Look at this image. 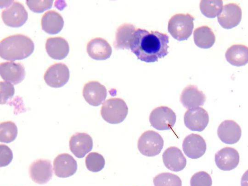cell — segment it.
Instances as JSON below:
<instances>
[{
    "label": "cell",
    "instance_id": "obj_29",
    "mask_svg": "<svg viewBox=\"0 0 248 186\" xmlns=\"http://www.w3.org/2000/svg\"><path fill=\"white\" fill-rule=\"evenodd\" d=\"M154 186H182L180 177L170 172H162L155 176L153 179Z\"/></svg>",
    "mask_w": 248,
    "mask_h": 186
},
{
    "label": "cell",
    "instance_id": "obj_28",
    "mask_svg": "<svg viewBox=\"0 0 248 186\" xmlns=\"http://www.w3.org/2000/svg\"><path fill=\"white\" fill-rule=\"evenodd\" d=\"M17 127L12 121H6L0 124V141L10 143L16 139L17 135Z\"/></svg>",
    "mask_w": 248,
    "mask_h": 186
},
{
    "label": "cell",
    "instance_id": "obj_30",
    "mask_svg": "<svg viewBox=\"0 0 248 186\" xmlns=\"http://www.w3.org/2000/svg\"><path fill=\"white\" fill-rule=\"evenodd\" d=\"M85 164L89 170L97 172L104 168L105 160L101 154L96 152H92L86 157Z\"/></svg>",
    "mask_w": 248,
    "mask_h": 186
},
{
    "label": "cell",
    "instance_id": "obj_3",
    "mask_svg": "<svg viewBox=\"0 0 248 186\" xmlns=\"http://www.w3.org/2000/svg\"><path fill=\"white\" fill-rule=\"evenodd\" d=\"M194 20V17L187 13L175 14L169 21L168 31L178 41L187 40L192 34Z\"/></svg>",
    "mask_w": 248,
    "mask_h": 186
},
{
    "label": "cell",
    "instance_id": "obj_26",
    "mask_svg": "<svg viewBox=\"0 0 248 186\" xmlns=\"http://www.w3.org/2000/svg\"><path fill=\"white\" fill-rule=\"evenodd\" d=\"M194 43L202 48H209L214 44L216 37L212 30L207 26L196 28L193 33Z\"/></svg>",
    "mask_w": 248,
    "mask_h": 186
},
{
    "label": "cell",
    "instance_id": "obj_6",
    "mask_svg": "<svg viewBox=\"0 0 248 186\" xmlns=\"http://www.w3.org/2000/svg\"><path fill=\"white\" fill-rule=\"evenodd\" d=\"M176 120L175 113L171 108L166 106L155 108L149 116V122L152 126L158 130L172 129Z\"/></svg>",
    "mask_w": 248,
    "mask_h": 186
},
{
    "label": "cell",
    "instance_id": "obj_27",
    "mask_svg": "<svg viewBox=\"0 0 248 186\" xmlns=\"http://www.w3.org/2000/svg\"><path fill=\"white\" fill-rule=\"evenodd\" d=\"M223 1L218 0H202L200 3L202 13L208 18H215L221 12Z\"/></svg>",
    "mask_w": 248,
    "mask_h": 186
},
{
    "label": "cell",
    "instance_id": "obj_20",
    "mask_svg": "<svg viewBox=\"0 0 248 186\" xmlns=\"http://www.w3.org/2000/svg\"><path fill=\"white\" fill-rule=\"evenodd\" d=\"M87 52L94 60H105L111 56L112 48L107 40L101 37H96L88 43Z\"/></svg>",
    "mask_w": 248,
    "mask_h": 186
},
{
    "label": "cell",
    "instance_id": "obj_34",
    "mask_svg": "<svg viewBox=\"0 0 248 186\" xmlns=\"http://www.w3.org/2000/svg\"><path fill=\"white\" fill-rule=\"evenodd\" d=\"M13 158L11 149L7 145L0 144V167H5L8 165Z\"/></svg>",
    "mask_w": 248,
    "mask_h": 186
},
{
    "label": "cell",
    "instance_id": "obj_13",
    "mask_svg": "<svg viewBox=\"0 0 248 186\" xmlns=\"http://www.w3.org/2000/svg\"><path fill=\"white\" fill-rule=\"evenodd\" d=\"M182 147L184 153L188 157L196 159L204 154L206 150V143L200 135L192 133L184 139Z\"/></svg>",
    "mask_w": 248,
    "mask_h": 186
},
{
    "label": "cell",
    "instance_id": "obj_11",
    "mask_svg": "<svg viewBox=\"0 0 248 186\" xmlns=\"http://www.w3.org/2000/svg\"><path fill=\"white\" fill-rule=\"evenodd\" d=\"M83 96L90 105L98 106L106 99L107 91L105 86L96 81H90L83 87Z\"/></svg>",
    "mask_w": 248,
    "mask_h": 186
},
{
    "label": "cell",
    "instance_id": "obj_10",
    "mask_svg": "<svg viewBox=\"0 0 248 186\" xmlns=\"http://www.w3.org/2000/svg\"><path fill=\"white\" fill-rule=\"evenodd\" d=\"M29 173L30 178L34 182L40 185L47 183L53 175L51 161L44 159L34 161L29 167Z\"/></svg>",
    "mask_w": 248,
    "mask_h": 186
},
{
    "label": "cell",
    "instance_id": "obj_18",
    "mask_svg": "<svg viewBox=\"0 0 248 186\" xmlns=\"http://www.w3.org/2000/svg\"><path fill=\"white\" fill-rule=\"evenodd\" d=\"M69 147L77 157L83 158L93 147L92 138L86 133H76L70 138Z\"/></svg>",
    "mask_w": 248,
    "mask_h": 186
},
{
    "label": "cell",
    "instance_id": "obj_25",
    "mask_svg": "<svg viewBox=\"0 0 248 186\" xmlns=\"http://www.w3.org/2000/svg\"><path fill=\"white\" fill-rule=\"evenodd\" d=\"M137 29L132 24L124 23L117 29L114 46L116 49H130V45Z\"/></svg>",
    "mask_w": 248,
    "mask_h": 186
},
{
    "label": "cell",
    "instance_id": "obj_15",
    "mask_svg": "<svg viewBox=\"0 0 248 186\" xmlns=\"http://www.w3.org/2000/svg\"><path fill=\"white\" fill-rule=\"evenodd\" d=\"M239 155L234 148L226 147L217 152L215 155V161L217 166L221 170H232L238 166L239 162Z\"/></svg>",
    "mask_w": 248,
    "mask_h": 186
},
{
    "label": "cell",
    "instance_id": "obj_9",
    "mask_svg": "<svg viewBox=\"0 0 248 186\" xmlns=\"http://www.w3.org/2000/svg\"><path fill=\"white\" fill-rule=\"evenodd\" d=\"M184 124L191 131L201 132L207 126L209 117L204 108L198 107L189 109L184 115Z\"/></svg>",
    "mask_w": 248,
    "mask_h": 186
},
{
    "label": "cell",
    "instance_id": "obj_33",
    "mask_svg": "<svg viewBox=\"0 0 248 186\" xmlns=\"http://www.w3.org/2000/svg\"><path fill=\"white\" fill-rule=\"evenodd\" d=\"M0 104H6L7 101L13 97L15 94V88L14 85L7 81H0Z\"/></svg>",
    "mask_w": 248,
    "mask_h": 186
},
{
    "label": "cell",
    "instance_id": "obj_35",
    "mask_svg": "<svg viewBox=\"0 0 248 186\" xmlns=\"http://www.w3.org/2000/svg\"><path fill=\"white\" fill-rule=\"evenodd\" d=\"M241 186H248V170L245 172L241 177Z\"/></svg>",
    "mask_w": 248,
    "mask_h": 186
},
{
    "label": "cell",
    "instance_id": "obj_23",
    "mask_svg": "<svg viewBox=\"0 0 248 186\" xmlns=\"http://www.w3.org/2000/svg\"><path fill=\"white\" fill-rule=\"evenodd\" d=\"M41 23L42 30L50 34L59 33L64 25L63 17L55 10L46 12L42 17Z\"/></svg>",
    "mask_w": 248,
    "mask_h": 186
},
{
    "label": "cell",
    "instance_id": "obj_17",
    "mask_svg": "<svg viewBox=\"0 0 248 186\" xmlns=\"http://www.w3.org/2000/svg\"><path fill=\"white\" fill-rule=\"evenodd\" d=\"M217 134L223 142L228 144H233L237 142L241 136L240 126L235 121L226 120L218 126Z\"/></svg>",
    "mask_w": 248,
    "mask_h": 186
},
{
    "label": "cell",
    "instance_id": "obj_24",
    "mask_svg": "<svg viewBox=\"0 0 248 186\" xmlns=\"http://www.w3.org/2000/svg\"><path fill=\"white\" fill-rule=\"evenodd\" d=\"M226 60L236 66H244L248 63V47L241 45H233L225 53Z\"/></svg>",
    "mask_w": 248,
    "mask_h": 186
},
{
    "label": "cell",
    "instance_id": "obj_22",
    "mask_svg": "<svg viewBox=\"0 0 248 186\" xmlns=\"http://www.w3.org/2000/svg\"><path fill=\"white\" fill-rule=\"evenodd\" d=\"M45 47L49 56L55 60H61L64 59L69 52L68 42L62 37L48 38Z\"/></svg>",
    "mask_w": 248,
    "mask_h": 186
},
{
    "label": "cell",
    "instance_id": "obj_19",
    "mask_svg": "<svg viewBox=\"0 0 248 186\" xmlns=\"http://www.w3.org/2000/svg\"><path fill=\"white\" fill-rule=\"evenodd\" d=\"M165 167L173 171L183 170L186 164V159L180 149L171 146L167 148L162 155Z\"/></svg>",
    "mask_w": 248,
    "mask_h": 186
},
{
    "label": "cell",
    "instance_id": "obj_7",
    "mask_svg": "<svg viewBox=\"0 0 248 186\" xmlns=\"http://www.w3.org/2000/svg\"><path fill=\"white\" fill-rule=\"evenodd\" d=\"M1 18L9 27H20L28 20V14L21 3L12 0L9 6L2 11Z\"/></svg>",
    "mask_w": 248,
    "mask_h": 186
},
{
    "label": "cell",
    "instance_id": "obj_8",
    "mask_svg": "<svg viewBox=\"0 0 248 186\" xmlns=\"http://www.w3.org/2000/svg\"><path fill=\"white\" fill-rule=\"evenodd\" d=\"M69 78V68L62 63H56L50 66L44 75L45 82L52 88L62 87L68 82Z\"/></svg>",
    "mask_w": 248,
    "mask_h": 186
},
{
    "label": "cell",
    "instance_id": "obj_4",
    "mask_svg": "<svg viewBox=\"0 0 248 186\" xmlns=\"http://www.w3.org/2000/svg\"><path fill=\"white\" fill-rule=\"evenodd\" d=\"M128 111V107L123 99L111 98L103 104L101 115L107 122L111 124H118L125 119Z\"/></svg>",
    "mask_w": 248,
    "mask_h": 186
},
{
    "label": "cell",
    "instance_id": "obj_31",
    "mask_svg": "<svg viewBox=\"0 0 248 186\" xmlns=\"http://www.w3.org/2000/svg\"><path fill=\"white\" fill-rule=\"evenodd\" d=\"M190 183V186H212V180L207 172L201 171L191 177Z\"/></svg>",
    "mask_w": 248,
    "mask_h": 186
},
{
    "label": "cell",
    "instance_id": "obj_16",
    "mask_svg": "<svg viewBox=\"0 0 248 186\" xmlns=\"http://www.w3.org/2000/svg\"><path fill=\"white\" fill-rule=\"evenodd\" d=\"M0 74L3 80L14 84L20 83L26 75L24 66L12 61L0 63Z\"/></svg>",
    "mask_w": 248,
    "mask_h": 186
},
{
    "label": "cell",
    "instance_id": "obj_5",
    "mask_svg": "<svg viewBox=\"0 0 248 186\" xmlns=\"http://www.w3.org/2000/svg\"><path fill=\"white\" fill-rule=\"evenodd\" d=\"M164 140L161 135L153 130H148L142 134L138 141L140 152L147 156H155L161 152Z\"/></svg>",
    "mask_w": 248,
    "mask_h": 186
},
{
    "label": "cell",
    "instance_id": "obj_21",
    "mask_svg": "<svg viewBox=\"0 0 248 186\" xmlns=\"http://www.w3.org/2000/svg\"><path fill=\"white\" fill-rule=\"evenodd\" d=\"M206 100L203 93L194 85L186 87L182 92L180 101L186 108H193L203 106Z\"/></svg>",
    "mask_w": 248,
    "mask_h": 186
},
{
    "label": "cell",
    "instance_id": "obj_14",
    "mask_svg": "<svg viewBox=\"0 0 248 186\" xmlns=\"http://www.w3.org/2000/svg\"><path fill=\"white\" fill-rule=\"evenodd\" d=\"M77 167L76 160L67 153L59 155L53 161L55 174L60 178H67L73 175L77 171Z\"/></svg>",
    "mask_w": 248,
    "mask_h": 186
},
{
    "label": "cell",
    "instance_id": "obj_12",
    "mask_svg": "<svg viewBox=\"0 0 248 186\" xmlns=\"http://www.w3.org/2000/svg\"><path fill=\"white\" fill-rule=\"evenodd\" d=\"M242 18L240 7L234 3L225 5L217 16L219 25L223 28L230 29L237 26Z\"/></svg>",
    "mask_w": 248,
    "mask_h": 186
},
{
    "label": "cell",
    "instance_id": "obj_2",
    "mask_svg": "<svg viewBox=\"0 0 248 186\" xmlns=\"http://www.w3.org/2000/svg\"><path fill=\"white\" fill-rule=\"evenodd\" d=\"M34 44L28 36L16 34L7 36L0 42V56L6 60H20L29 57L33 52Z\"/></svg>",
    "mask_w": 248,
    "mask_h": 186
},
{
    "label": "cell",
    "instance_id": "obj_32",
    "mask_svg": "<svg viewBox=\"0 0 248 186\" xmlns=\"http://www.w3.org/2000/svg\"><path fill=\"white\" fill-rule=\"evenodd\" d=\"M29 8L34 13H42L51 8L53 0H26Z\"/></svg>",
    "mask_w": 248,
    "mask_h": 186
},
{
    "label": "cell",
    "instance_id": "obj_1",
    "mask_svg": "<svg viewBox=\"0 0 248 186\" xmlns=\"http://www.w3.org/2000/svg\"><path fill=\"white\" fill-rule=\"evenodd\" d=\"M169 37L158 31L137 29L130 49L137 58L146 62H154L168 54Z\"/></svg>",
    "mask_w": 248,
    "mask_h": 186
}]
</instances>
